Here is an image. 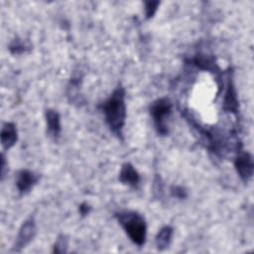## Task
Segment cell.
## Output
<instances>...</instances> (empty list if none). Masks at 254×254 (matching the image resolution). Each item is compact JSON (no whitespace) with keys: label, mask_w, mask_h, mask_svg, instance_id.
<instances>
[{"label":"cell","mask_w":254,"mask_h":254,"mask_svg":"<svg viewBox=\"0 0 254 254\" xmlns=\"http://www.w3.org/2000/svg\"><path fill=\"white\" fill-rule=\"evenodd\" d=\"M110 132L123 141V129L126 122V92L119 83L111 94L98 105Z\"/></svg>","instance_id":"6da1fadb"},{"label":"cell","mask_w":254,"mask_h":254,"mask_svg":"<svg viewBox=\"0 0 254 254\" xmlns=\"http://www.w3.org/2000/svg\"><path fill=\"white\" fill-rule=\"evenodd\" d=\"M114 217L133 244L139 247L145 245L147 240V222L141 213L136 210L123 209L116 211Z\"/></svg>","instance_id":"7a4b0ae2"},{"label":"cell","mask_w":254,"mask_h":254,"mask_svg":"<svg viewBox=\"0 0 254 254\" xmlns=\"http://www.w3.org/2000/svg\"><path fill=\"white\" fill-rule=\"evenodd\" d=\"M172 112L173 102L167 96L159 97L150 104L149 113L159 136L165 137L169 134V119Z\"/></svg>","instance_id":"3957f363"},{"label":"cell","mask_w":254,"mask_h":254,"mask_svg":"<svg viewBox=\"0 0 254 254\" xmlns=\"http://www.w3.org/2000/svg\"><path fill=\"white\" fill-rule=\"evenodd\" d=\"M37 234V222L34 214L27 217L21 224L15 242L12 246V252L20 253L25 249L35 238Z\"/></svg>","instance_id":"277c9868"},{"label":"cell","mask_w":254,"mask_h":254,"mask_svg":"<svg viewBox=\"0 0 254 254\" xmlns=\"http://www.w3.org/2000/svg\"><path fill=\"white\" fill-rule=\"evenodd\" d=\"M226 86L222 100V110L225 113L237 115L239 112V102L231 68H228V71L226 73Z\"/></svg>","instance_id":"5b68a950"},{"label":"cell","mask_w":254,"mask_h":254,"mask_svg":"<svg viewBox=\"0 0 254 254\" xmlns=\"http://www.w3.org/2000/svg\"><path fill=\"white\" fill-rule=\"evenodd\" d=\"M233 166L236 174L243 183L247 184L251 181L254 172V162L251 153L247 151L238 152L233 161Z\"/></svg>","instance_id":"8992f818"},{"label":"cell","mask_w":254,"mask_h":254,"mask_svg":"<svg viewBox=\"0 0 254 254\" xmlns=\"http://www.w3.org/2000/svg\"><path fill=\"white\" fill-rule=\"evenodd\" d=\"M40 181V175L29 169H21L16 175V188L20 195L28 194Z\"/></svg>","instance_id":"52a82bcc"},{"label":"cell","mask_w":254,"mask_h":254,"mask_svg":"<svg viewBox=\"0 0 254 254\" xmlns=\"http://www.w3.org/2000/svg\"><path fill=\"white\" fill-rule=\"evenodd\" d=\"M118 180L122 185H125L134 190L139 189L141 184V176L137 169L129 162L122 164Z\"/></svg>","instance_id":"ba28073f"},{"label":"cell","mask_w":254,"mask_h":254,"mask_svg":"<svg viewBox=\"0 0 254 254\" xmlns=\"http://www.w3.org/2000/svg\"><path fill=\"white\" fill-rule=\"evenodd\" d=\"M81 83L82 73L80 71H74L70 76L66 86V96L71 104L80 105L83 102L81 95Z\"/></svg>","instance_id":"9c48e42d"},{"label":"cell","mask_w":254,"mask_h":254,"mask_svg":"<svg viewBox=\"0 0 254 254\" xmlns=\"http://www.w3.org/2000/svg\"><path fill=\"white\" fill-rule=\"evenodd\" d=\"M45 120L47 127V134L54 141L59 140L62 133L61 114L53 108H48L45 111Z\"/></svg>","instance_id":"30bf717a"},{"label":"cell","mask_w":254,"mask_h":254,"mask_svg":"<svg viewBox=\"0 0 254 254\" xmlns=\"http://www.w3.org/2000/svg\"><path fill=\"white\" fill-rule=\"evenodd\" d=\"M0 141L5 151L10 150L18 141L17 126L13 122H4L0 132Z\"/></svg>","instance_id":"8fae6325"},{"label":"cell","mask_w":254,"mask_h":254,"mask_svg":"<svg viewBox=\"0 0 254 254\" xmlns=\"http://www.w3.org/2000/svg\"><path fill=\"white\" fill-rule=\"evenodd\" d=\"M174 228L171 225H164L155 236V245L158 251H165L172 243Z\"/></svg>","instance_id":"7c38bea8"},{"label":"cell","mask_w":254,"mask_h":254,"mask_svg":"<svg viewBox=\"0 0 254 254\" xmlns=\"http://www.w3.org/2000/svg\"><path fill=\"white\" fill-rule=\"evenodd\" d=\"M191 63L193 65H195L197 68L201 70H206L211 72L219 70V67L215 62V59L212 56H208L205 54H196L191 59Z\"/></svg>","instance_id":"4fadbf2b"},{"label":"cell","mask_w":254,"mask_h":254,"mask_svg":"<svg viewBox=\"0 0 254 254\" xmlns=\"http://www.w3.org/2000/svg\"><path fill=\"white\" fill-rule=\"evenodd\" d=\"M8 50L13 56H22L32 50V45L28 40L16 37L9 43Z\"/></svg>","instance_id":"5bb4252c"},{"label":"cell","mask_w":254,"mask_h":254,"mask_svg":"<svg viewBox=\"0 0 254 254\" xmlns=\"http://www.w3.org/2000/svg\"><path fill=\"white\" fill-rule=\"evenodd\" d=\"M68 250V237L64 233H61L53 244V253L64 254Z\"/></svg>","instance_id":"9a60e30c"},{"label":"cell","mask_w":254,"mask_h":254,"mask_svg":"<svg viewBox=\"0 0 254 254\" xmlns=\"http://www.w3.org/2000/svg\"><path fill=\"white\" fill-rule=\"evenodd\" d=\"M160 3H161L160 1H145L144 2L145 18L147 20H150L155 16V14L160 6Z\"/></svg>","instance_id":"2e32d148"},{"label":"cell","mask_w":254,"mask_h":254,"mask_svg":"<svg viewBox=\"0 0 254 254\" xmlns=\"http://www.w3.org/2000/svg\"><path fill=\"white\" fill-rule=\"evenodd\" d=\"M170 193L173 197L178 199H186L189 196L188 190L180 185H173L170 188Z\"/></svg>","instance_id":"e0dca14e"},{"label":"cell","mask_w":254,"mask_h":254,"mask_svg":"<svg viewBox=\"0 0 254 254\" xmlns=\"http://www.w3.org/2000/svg\"><path fill=\"white\" fill-rule=\"evenodd\" d=\"M163 190H164V185L161 180V177L159 175H156L154 179V184H153V195L156 198H160L163 194Z\"/></svg>","instance_id":"ac0fdd59"},{"label":"cell","mask_w":254,"mask_h":254,"mask_svg":"<svg viewBox=\"0 0 254 254\" xmlns=\"http://www.w3.org/2000/svg\"><path fill=\"white\" fill-rule=\"evenodd\" d=\"M92 210V207L91 205L86 202V201H82L79 205H78V213L80 214V216L84 217L86 215H88Z\"/></svg>","instance_id":"d6986e66"},{"label":"cell","mask_w":254,"mask_h":254,"mask_svg":"<svg viewBox=\"0 0 254 254\" xmlns=\"http://www.w3.org/2000/svg\"><path fill=\"white\" fill-rule=\"evenodd\" d=\"M0 173H1V181L4 180L6 173H8V163L6 161V156L4 154V152L1 153V169H0Z\"/></svg>","instance_id":"ffe728a7"}]
</instances>
